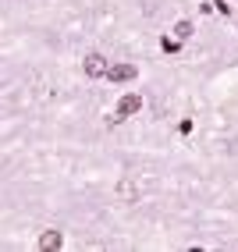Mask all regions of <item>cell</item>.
<instances>
[{
    "mask_svg": "<svg viewBox=\"0 0 238 252\" xmlns=\"http://www.w3.org/2000/svg\"><path fill=\"white\" fill-rule=\"evenodd\" d=\"M135 75H139L135 64H107V78L110 82H132Z\"/></svg>",
    "mask_w": 238,
    "mask_h": 252,
    "instance_id": "1",
    "label": "cell"
},
{
    "mask_svg": "<svg viewBox=\"0 0 238 252\" xmlns=\"http://www.w3.org/2000/svg\"><path fill=\"white\" fill-rule=\"evenodd\" d=\"M139 110H142V96L139 93L121 96V103H117V117H132V114H139Z\"/></svg>",
    "mask_w": 238,
    "mask_h": 252,
    "instance_id": "2",
    "label": "cell"
},
{
    "mask_svg": "<svg viewBox=\"0 0 238 252\" xmlns=\"http://www.w3.org/2000/svg\"><path fill=\"white\" fill-rule=\"evenodd\" d=\"M82 68H86V78H103V75H107V57H100V54H89Z\"/></svg>",
    "mask_w": 238,
    "mask_h": 252,
    "instance_id": "3",
    "label": "cell"
},
{
    "mask_svg": "<svg viewBox=\"0 0 238 252\" xmlns=\"http://www.w3.org/2000/svg\"><path fill=\"white\" fill-rule=\"evenodd\" d=\"M61 245H64V234H61V231H43V234H39V249H43V252H54V249H61Z\"/></svg>",
    "mask_w": 238,
    "mask_h": 252,
    "instance_id": "4",
    "label": "cell"
},
{
    "mask_svg": "<svg viewBox=\"0 0 238 252\" xmlns=\"http://www.w3.org/2000/svg\"><path fill=\"white\" fill-rule=\"evenodd\" d=\"M192 32H196V29H192V22H178V25H174V39H181V43H185V39H192Z\"/></svg>",
    "mask_w": 238,
    "mask_h": 252,
    "instance_id": "5",
    "label": "cell"
},
{
    "mask_svg": "<svg viewBox=\"0 0 238 252\" xmlns=\"http://www.w3.org/2000/svg\"><path fill=\"white\" fill-rule=\"evenodd\" d=\"M160 46L167 50V54H178V50H181V39H171V36H164V39H160Z\"/></svg>",
    "mask_w": 238,
    "mask_h": 252,
    "instance_id": "6",
    "label": "cell"
},
{
    "mask_svg": "<svg viewBox=\"0 0 238 252\" xmlns=\"http://www.w3.org/2000/svg\"><path fill=\"white\" fill-rule=\"evenodd\" d=\"M117 192H121V195L128 199V203H132L135 195H139V192H135V185H132V181H121V189H117Z\"/></svg>",
    "mask_w": 238,
    "mask_h": 252,
    "instance_id": "7",
    "label": "cell"
},
{
    "mask_svg": "<svg viewBox=\"0 0 238 252\" xmlns=\"http://www.w3.org/2000/svg\"><path fill=\"white\" fill-rule=\"evenodd\" d=\"M213 4H217L220 14H231V4H228V0H213Z\"/></svg>",
    "mask_w": 238,
    "mask_h": 252,
    "instance_id": "8",
    "label": "cell"
}]
</instances>
